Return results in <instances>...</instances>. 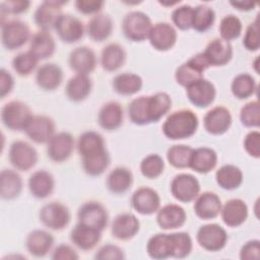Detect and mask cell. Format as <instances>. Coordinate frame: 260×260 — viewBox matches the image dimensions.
<instances>
[{"mask_svg": "<svg viewBox=\"0 0 260 260\" xmlns=\"http://www.w3.org/2000/svg\"><path fill=\"white\" fill-rule=\"evenodd\" d=\"M198 123V117L193 111L178 110L170 114L165 120L162 132L166 137L172 140L189 138L195 134Z\"/></svg>", "mask_w": 260, "mask_h": 260, "instance_id": "6da1fadb", "label": "cell"}, {"mask_svg": "<svg viewBox=\"0 0 260 260\" xmlns=\"http://www.w3.org/2000/svg\"><path fill=\"white\" fill-rule=\"evenodd\" d=\"M152 27L147 14L141 11H131L125 15L122 21V29L125 37L132 42H141L148 38Z\"/></svg>", "mask_w": 260, "mask_h": 260, "instance_id": "7a4b0ae2", "label": "cell"}, {"mask_svg": "<svg viewBox=\"0 0 260 260\" xmlns=\"http://www.w3.org/2000/svg\"><path fill=\"white\" fill-rule=\"evenodd\" d=\"M210 67L202 53H199L179 66L175 72L178 84L187 87L195 81L203 78V72Z\"/></svg>", "mask_w": 260, "mask_h": 260, "instance_id": "3957f363", "label": "cell"}, {"mask_svg": "<svg viewBox=\"0 0 260 260\" xmlns=\"http://www.w3.org/2000/svg\"><path fill=\"white\" fill-rule=\"evenodd\" d=\"M32 116L27 105L20 101H11L1 110V120L4 126L10 130H23Z\"/></svg>", "mask_w": 260, "mask_h": 260, "instance_id": "277c9868", "label": "cell"}, {"mask_svg": "<svg viewBox=\"0 0 260 260\" xmlns=\"http://www.w3.org/2000/svg\"><path fill=\"white\" fill-rule=\"evenodd\" d=\"M197 242L203 249L216 252L221 250L228 241V235L223 228L216 223H208L201 225L196 235Z\"/></svg>", "mask_w": 260, "mask_h": 260, "instance_id": "5b68a950", "label": "cell"}, {"mask_svg": "<svg viewBox=\"0 0 260 260\" xmlns=\"http://www.w3.org/2000/svg\"><path fill=\"white\" fill-rule=\"evenodd\" d=\"M29 39L27 24L20 20H10L1 25V40L3 46L8 50L22 47Z\"/></svg>", "mask_w": 260, "mask_h": 260, "instance_id": "8992f818", "label": "cell"}, {"mask_svg": "<svg viewBox=\"0 0 260 260\" xmlns=\"http://www.w3.org/2000/svg\"><path fill=\"white\" fill-rule=\"evenodd\" d=\"M23 131L34 142L48 143L55 135V123L48 116L32 115Z\"/></svg>", "mask_w": 260, "mask_h": 260, "instance_id": "52a82bcc", "label": "cell"}, {"mask_svg": "<svg viewBox=\"0 0 260 260\" xmlns=\"http://www.w3.org/2000/svg\"><path fill=\"white\" fill-rule=\"evenodd\" d=\"M42 223L55 231L64 229L70 221L69 209L60 202H51L44 205L40 210Z\"/></svg>", "mask_w": 260, "mask_h": 260, "instance_id": "ba28073f", "label": "cell"}, {"mask_svg": "<svg viewBox=\"0 0 260 260\" xmlns=\"http://www.w3.org/2000/svg\"><path fill=\"white\" fill-rule=\"evenodd\" d=\"M9 161L19 171H28L38 161L37 150L29 143L16 140L9 148Z\"/></svg>", "mask_w": 260, "mask_h": 260, "instance_id": "9c48e42d", "label": "cell"}, {"mask_svg": "<svg viewBox=\"0 0 260 260\" xmlns=\"http://www.w3.org/2000/svg\"><path fill=\"white\" fill-rule=\"evenodd\" d=\"M200 191L198 180L190 174H179L174 177L171 183L172 195L181 202H190L194 200Z\"/></svg>", "mask_w": 260, "mask_h": 260, "instance_id": "30bf717a", "label": "cell"}, {"mask_svg": "<svg viewBox=\"0 0 260 260\" xmlns=\"http://www.w3.org/2000/svg\"><path fill=\"white\" fill-rule=\"evenodd\" d=\"M78 223L104 231L108 223V212L106 208L96 201H89L82 204L77 212Z\"/></svg>", "mask_w": 260, "mask_h": 260, "instance_id": "8fae6325", "label": "cell"}, {"mask_svg": "<svg viewBox=\"0 0 260 260\" xmlns=\"http://www.w3.org/2000/svg\"><path fill=\"white\" fill-rule=\"evenodd\" d=\"M66 1H55L47 0L42 2L36 12L35 21L42 30H49L55 27L58 19L62 15V6L66 4Z\"/></svg>", "mask_w": 260, "mask_h": 260, "instance_id": "7c38bea8", "label": "cell"}, {"mask_svg": "<svg viewBox=\"0 0 260 260\" xmlns=\"http://www.w3.org/2000/svg\"><path fill=\"white\" fill-rule=\"evenodd\" d=\"M186 94L195 107L206 108L213 103L216 90L210 81L201 78L186 87Z\"/></svg>", "mask_w": 260, "mask_h": 260, "instance_id": "4fadbf2b", "label": "cell"}, {"mask_svg": "<svg viewBox=\"0 0 260 260\" xmlns=\"http://www.w3.org/2000/svg\"><path fill=\"white\" fill-rule=\"evenodd\" d=\"M73 149V136L68 132H59L55 134L48 142L47 153L53 161L61 162L70 157Z\"/></svg>", "mask_w": 260, "mask_h": 260, "instance_id": "5bb4252c", "label": "cell"}, {"mask_svg": "<svg viewBox=\"0 0 260 260\" xmlns=\"http://www.w3.org/2000/svg\"><path fill=\"white\" fill-rule=\"evenodd\" d=\"M204 129L212 135L225 133L232 125V114L222 106H217L206 113L203 119Z\"/></svg>", "mask_w": 260, "mask_h": 260, "instance_id": "9a60e30c", "label": "cell"}, {"mask_svg": "<svg viewBox=\"0 0 260 260\" xmlns=\"http://www.w3.org/2000/svg\"><path fill=\"white\" fill-rule=\"evenodd\" d=\"M131 204L138 213L149 215L158 210L160 198L155 190L149 187H140L133 193Z\"/></svg>", "mask_w": 260, "mask_h": 260, "instance_id": "2e32d148", "label": "cell"}, {"mask_svg": "<svg viewBox=\"0 0 260 260\" xmlns=\"http://www.w3.org/2000/svg\"><path fill=\"white\" fill-rule=\"evenodd\" d=\"M54 28L59 38L68 44L78 42L84 35L82 21L70 14H62Z\"/></svg>", "mask_w": 260, "mask_h": 260, "instance_id": "e0dca14e", "label": "cell"}, {"mask_svg": "<svg viewBox=\"0 0 260 260\" xmlns=\"http://www.w3.org/2000/svg\"><path fill=\"white\" fill-rule=\"evenodd\" d=\"M150 45L157 51H168L177 42L176 29L167 22H158L152 25L148 35Z\"/></svg>", "mask_w": 260, "mask_h": 260, "instance_id": "ac0fdd59", "label": "cell"}, {"mask_svg": "<svg viewBox=\"0 0 260 260\" xmlns=\"http://www.w3.org/2000/svg\"><path fill=\"white\" fill-rule=\"evenodd\" d=\"M202 54L209 66H222L231 61L233 57V48L230 42L216 38L208 43Z\"/></svg>", "mask_w": 260, "mask_h": 260, "instance_id": "d6986e66", "label": "cell"}, {"mask_svg": "<svg viewBox=\"0 0 260 260\" xmlns=\"http://www.w3.org/2000/svg\"><path fill=\"white\" fill-rule=\"evenodd\" d=\"M95 65V54L88 47H78L74 49L69 55V66L77 74L88 75V73L94 70Z\"/></svg>", "mask_w": 260, "mask_h": 260, "instance_id": "ffe728a7", "label": "cell"}, {"mask_svg": "<svg viewBox=\"0 0 260 260\" xmlns=\"http://www.w3.org/2000/svg\"><path fill=\"white\" fill-rule=\"evenodd\" d=\"M194 212L201 219H212L216 217L221 210L220 198L213 192H203L195 198Z\"/></svg>", "mask_w": 260, "mask_h": 260, "instance_id": "44dd1931", "label": "cell"}, {"mask_svg": "<svg viewBox=\"0 0 260 260\" xmlns=\"http://www.w3.org/2000/svg\"><path fill=\"white\" fill-rule=\"evenodd\" d=\"M220 213L223 222L228 226L236 228L246 221L248 217V206L243 200L234 198L221 206Z\"/></svg>", "mask_w": 260, "mask_h": 260, "instance_id": "7402d4cb", "label": "cell"}, {"mask_svg": "<svg viewBox=\"0 0 260 260\" xmlns=\"http://www.w3.org/2000/svg\"><path fill=\"white\" fill-rule=\"evenodd\" d=\"M140 222L131 213H122L115 217L112 223L113 236L121 241L132 239L139 231Z\"/></svg>", "mask_w": 260, "mask_h": 260, "instance_id": "603a6c76", "label": "cell"}, {"mask_svg": "<svg viewBox=\"0 0 260 260\" xmlns=\"http://www.w3.org/2000/svg\"><path fill=\"white\" fill-rule=\"evenodd\" d=\"M186 217L183 207L177 204H168L157 210L156 221L162 230H174L182 226Z\"/></svg>", "mask_w": 260, "mask_h": 260, "instance_id": "cb8c5ba5", "label": "cell"}, {"mask_svg": "<svg viewBox=\"0 0 260 260\" xmlns=\"http://www.w3.org/2000/svg\"><path fill=\"white\" fill-rule=\"evenodd\" d=\"M71 242L81 250H91L101 240V231L78 223L70 233Z\"/></svg>", "mask_w": 260, "mask_h": 260, "instance_id": "d4e9b609", "label": "cell"}, {"mask_svg": "<svg viewBox=\"0 0 260 260\" xmlns=\"http://www.w3.org/2000/svg\"><path fill=\"white\" fill-rule=\"evenodd\" d=\"M63 80V71L53 63L42 65L36 74V81L38 85L44 90H54L60 86Z\"/></svg>", "mask_w": 260, "mask_h": 260, "instance_id": "484cf974", "label": "cell"}, {"mask_svg": "<svg viewBox=\"0 0 260 260\" xmlns=\"http://www.w3.org/2000/svg\"><path fill=\"white\" fill-rule=\"evenodd\" d=\"M123 109L117 102H109L105 104L98 116V122L100 126L105 130H116L123 123Z\"/></svg>", "mask_w": 260, "mask_h": 260, "instance_id": "4316f807", "label": "cell"}, {"mask_svg": "<svg viewBox=\"0 0 260 260\" xmlns=\"http://www.w3.org/2000/svg\"><path fill=\"white\" fill-rule=\"evenodd\" d=\"M217 164L216 152L209 147H198L193 149L189 168L199 174H207L215 168Z\"/></svg>", "mask_w": 260, "mask_h": 260, "instance_id": "83f0119b", "label": "cell"}, {"mask_svg": "<svg viewBox=\"0 0 260 260\" xmlns=\"http://www.w3.org/2000/svg\"><path fill=\"white\" fill-rule=\"evenodd\" d=\"M54 185L53 176L45 170H39L32 173L28 179L30 193L36 198L40 199L50 196L54 190Z\"/></svg>", "mask_w": 260, "mask_h": 260, "instance_id": "f1b7e54d", "label": "cell"}, {"mask_svg": "<svg viewBox=\"0 0 260 260\" xmlns=\"http://www.w3.org/2000/svg\"><path fill=\"white\" fill-rule=\"evenodd\" d=\"M54 244L52 235L46 231L35 230L26 238L25 246L29 254L36 257H43L51 250Z\"/></svg>", "mask_w": 260, "mask_h": 260, "instance_id": "f546056e", "label": "cell"}, {"mask_svg": "<svg viewBox=\"0 0 260 260\" xmlns=\"http://www.w3.org/2000/svg\"><path fill=\"white\" fill-rule=\"evenodd\" d=\"M55 41L52 35L47 30L37 31L30 40L29 51L39 59H47L55 52Z\"/></svg>", "mask_w": 260, "mask_h": 260, "instance_id": "4dcf8cb0", "label": "cell"}, {"mask_svg": "<svg viewBox=\"0 0 260 260\" xmlns=\"http://www.w3.org/2000/svg\"><path fill=\"white\" fill-rule=\"evenodd\" d=\"M172 100L167 92L160 91L148 95L146 100V109L149 123L160 120L171 109Z\"/></svg>", "mask_w": 260, "mask_h": 260, "instance_id": "1f68e13d", "label": "cell"}, {"mask_svg": "<svg viewBox=\"0 0 260 260\" xmlns=\"http://www.w3.org/2000/svg\"><path fill=\"white\" fill-rule=\"evenodd\" d=\"M146 251L152 259H166L173 256V241L171 234H156L149 238Z\"/></svg>", "mask_w": 260, "mask_h": 260, "instance_id": "d6a6232c", "label": "cell"}, {"mask_svg": "<svg viewBox=\"0 0 260 260\" xmlns=\"http://www.w3.org/2000/svg\"><path fill=\"white\" fill-rule=\"evenodd\" d=\"M92 83L88 75L76 74L68 80L65 88V93L70 101L81 102L89 95Z\"/></svg>", "mask_w": 260, "mask_h": 260, "instance_id": "836d02e7", "label": "cell"}, {"mask_svg": "<svg viewBox=\"0 0 260 260\" xmlns=\"http://www.w3.org/2000/svg\"><path fill=\"white\" fill-rule=\"evenodd\" d=\"M113 31V20L107 14H95L87 24V34L94 42L107 40Z\"/></svg>", "mask_w": 260, "mask_h": 260, "instance_id": "e575fe53", "label": "cell"}, {"mask_svg": "<svg viewBox=\"0 0 260 260\" xmlns=\"http://www.w3.org/2000/svg\"><path fill=\"white\" fill-rule=\"evenodd\" d=\"M133 183L132 173L124 167L115 168L107 177V187L114 194H123Z\"/></svg>", "mask_w": 260, "mask_h": 260, "instance_id": "d590c367", "label": "cell"}, {"mask_svg": "<svg viewBox=\"0 0 260 260\" xmlns=\"http://www.w3.org/2000/svg\"><path fill=\"white\" fill-rule=\"evenodd\" d=\"M126 59V53L119 44L107 45L101 55V64L106 71H116L123 66Z\"/></svg>", "mask_w": 260, "mask_h": 260, "instance_id": "8d00e7d4", "label": "cell"}, {"mask_svg": "<svg viewBox=\"0 0 260 260\" xmlns=\"http://www.w3.org/2000/svg\"><path fill=\"white\" fill-rule=\"evenodd\" d=\"M0 178V195L2 199L11 200L16 198L22 189L21 177L12 170H3Z\"/></svg>", "mask_w": 260, "mask_h": 260, "instance_id": "74e56055", "label": "cell"}, {"mask_svg": "<svg viewBox=\"0 0 260 260\" xmlns=\"http://www.w3.org/2000/svg\"><path fill=\"white\" fill-rule=\"evenodd\" d=\"M216 183L224 190H234L240 187L243 182V173L240 168L234 165H224L215 173Z\"/></svg>", "mask_w": 260, "mask_h": 260, "instance_id": "f35d334b", "label": "cell"}, {"mask_svg": "<svg viewBox=\"0 0 260 260\" xmlns=\"http://www.w3.org/2000/svg\"><path fill=\"white\" fill-rule=\"evenodd\" d=\"M142 87V79L134 73H121L113 79L114 90L122 95H132Z\"/></svg>", "mask_w": 260, "mask_h": 260, "instance_id": "ab89813d", "label": "cell"}, {"mask_svg": "<svg viewBox=\"0 0 260 260\" xmlns=\"http://www.w3.org/2000/svg\"><path fill=\"white\" fill-rule=\"evenodd\" d=\"M81 158L83 170L87 175L92 177L102 175L110 165V155L106 148L94 153L82 156Z\"/></svg>", "mask_w": 260, "mask_h": 260, "instance_id": "60d3db41", "label": "cell"}, {"mask_svg": "<svg viewBox=\"0 0 260 260\" xmlns=\"http://www.w3.org/2000/svg\"><path fill=\"white\" fill-rule=\"evenodd\" d=\"M105 148L106 146L103 136L95 131H85L78 138L77 149L81 157Z\"/></svg>", "mask_w": 260, "mask_h": 260, "instance_id": "b9f144b4", "label": "cell"}, {"mask_svg": "<svg viewBox=\"0 0 260 260\" xmlns=\"http://www.w3.org/2000/svg\"><path fill=\"white\" fill-rule=\"evenodd\" d=\"M256 88L257 84L254 77L248 73H241L237 75L231 84L233 94L239 100L250 98L254 94Z\"/></svg>", "mask_w": 260, "mask_h": 260, "instance_id": "7bdbcfd3", "label": "cell"}, {"mask_svg": "<svg viewBox=\"0 0 260 260\" xmlns=\"http://www.w3.org/2000/svg\"><path fill=\"white\" fill-rule=\"evenodd\" d=\"M215 13L213 9L207 5H198L193 8L192 28L196 31L204 32L208 30L214 23Z\"/></svg>", "mask_w": 260, "mask_h": 260, "instance_id": "ee69618b", "label": "cell"}, {"mask_svg": "<svg viewBox=\"0 0 260 260\" xmlns=\"http://www.w3.org/2000/svg\"><path fill=\"white\" fill-rule=\"evenodd\" d=\"M192 152V147L184 144H176L168 149L167 159L169 164L174 168L185 169L189 167Z\"/></svg>", "mask_w": 260, "mask_h": 260, "instance_id": "f6af8a7d", "label": "cell"}, {"mask_svg": "<svg viewBox=\"0 0 260 260\" xmlns=\"http://www.w3.org/2000/svg\"><path fill=\"white\" fill-rule=\"evenodd\" d=\"M242 22L239 17L230 14L225 15L219 23V32H220V39L230 42L233 40H236L240 37L242 32Z\"/></svg>", "mask_w": 260, "mask_h": 260, "instance_id": "bcb514c9", "label": "cell"}, {"mask_svg": "<svg viewBox=\"0 0 260 260\" xmlns=\"http://www.w3.org/2000/svg\"><path fill=\"white\" fill-rule=\"evenodd\" d=\"M165 169V162L160 155L151 153L146 155L140 162L141 174L148 179H155L159 177Z\"/></svg>", "mask_w": 260, "mask_h": 260, "instance_id": "7dc6e473", "label": "cell"}, {"mask_svg": "<svg viewBox=\"0 0 260 260\" xmlns=\"http://www.w3.org/2000/svg\"><path fill=\"white\" fill-rule=\"evenodd\" d=\"M147 96L141 95L131 101L128 106V114L130 120L136 125L149 124L147 109H146Z\"/></svg>", "mask_w": 260, "mask_h": 260, "instance_id": "c3c4849f", "label": "cell"}, {"mask_svg": "<svg viewBox=\"0 0 260 260\" xmlns=\"http://www.w3.org/2000/svg\"><path fill=\"white\" fill-rule=\"evenodd\" d=\"M39 59L30 52H22L14 57L12 61L13 69L20 76L29 75L37 67Z\"/></svg>", "mask_w": 260, "mask_h": 260, "instance_id": "681fc988", "label": "cell"}, {"mask_svg": "<svg viewBox=\"0 0 260 260\" xmlns=\"http://www.w3.org/2000/svg\"><path fill=\"white\" fill-rule=\"evenodd\" d=\"M173 241V256L174 258H185L192 251V239L189 234L180 232L171 234Z\"/></svg>", "mask_w": 260, "mask_h": 260, "instance_id": "f907efd6", "label": "cell"}, {"mask_svg": "<svg viewBox=\"0 0 260 260\" xmlns=\"http://www.w3.org/2000/svg\"><path fill=\"white\" fill-rule=\"evenodd\" d=\"M241 123L250 128H257L260 125V106L258 101L246 104L240 112Z\"/></svg>", "mask_w": 260, "mask_h": 260, "instance_id": "816d5d0a", "label": "cell"}, {"mask_svg": "<svg viewBox=\"0 0 260 260\" xmlns=\"http://www.w3.org/2000/svg\"><path fill=\"white\" fill-rule=\"evenodd\" d=\"M173 23L181 30H187L192 27L193 7L190 5H182L177 7L172 13Z\"/></svg>", "mask_w": 260, "mask_h": 260, "instance_id": "f5cc1de1", "label": "cell"}, {"mask_svg": "<svg viewBox=\"0 0 260 260\" xmlns=\"http://www.w3.org/2000/svg\"><path fill=\"white\" fill-rule=\"evenodd\" d=\"M243 45L248 51H251V52L258 51L260 47V41H259V25H258L257 19L248 25L243 39Z\"/></svg>", "mask_w": 260, "mask_h": 260, "instance_id": "db71d44e", "label": "cell"}, {"mask_svg": "<svg viewBox=\"0 0 260 260\" xmlns=\"http://www.w3.org/2000/svg\"><path fill=\"white\" fill-rule=\"evenodd\" d=\"M94 258L99 260H106V259L121 260L125 258V255L123 250L120 247L116 245L108 244L99 249V251L95 253Z\"/></svg>", "mask_w": 260, "mask_h": 260, "instance_id": "11a10c76", "label": "cell"}, {"mask_svg": "<svg viewBox=\"0 0 260 260\" xmlns=\"http://www.w3.org/2000/svg\"><path fill=\"white\" fill-rule=\"evenodd\" d=\"M244 147L249 155L259 158L260 156V133L259 131L249 132L244 139Z\"/></svg>", "mask_w": 260, "mask_h": 260, "instance_id": "9f6ffc18", "label": "cell"}, {"mask_svg": "<svg viewBox=\"0 0 260 260\" xmlns=\"http://www.w3.org/2000/svg\"><path fill=\"white\" fill-rule=\"evenodd\" d=\"M260 257V242L258 240H251L247 242L240 251V258L242 260H258Z\"/></svg>", "mask_w": 260, "mask_h": 260, "instance_id": "6f0895ef", "label": "cell"}, {"mask_svg": "<svg viewBox=\"0 0 260 260\" xmlns=\"http://www.w3.org/2000/svg\"><path fill=\"white\" fill-rule=\"evenodd\" d=\"M30 5L29 1L26 0H14V1H4L1 3V13H11L19 14L28 9Z\"/></svg>", "mask_w": 260, "mask_h": 260, "instance_id": "680465c9", "label": "cell"}, {"mask_svg": "<svg viewBox=\"0 0 260 260\" xmlns=\"http://www.w3.org/2000/svg\"><path fill=\"white\" fill-rule=\"evenodd\" d=\"M75 6L82 14H92L98 13L103 8L104 2L98 0H77Z\"/></svg>", "mask_w": 260, "mask_h": 260, "instance_id": "91938a15", "label": "cell"}, {"mask_svg": "<svg viewBox=\"0 0 260 260\" xmlns=\"http://www.w3.org/2000/svg\"><path fill=\"white\" fill-rule=\"evenodd\" d=\"M79 256L76 253V251L65 244H61L57 246L53 252L52 259L54 260H76Z\"/></svg>", "mask_w": 260, "mask_h": 260, "instance_id": "94428289", "label": "cell"}, {"mask_svg": "<svg viewBox=\"0 0 260 260\" xmlns=\"http://www.w3.org/2000/svg\"><path fill=\"white\" fill-rule=\"evenodd\" d=\"M14 81L10 72L5 69H1L0 71V95L1 98H5L9 94L13 88Z\"/></svg>", "mask_w": 260, "mask_h": 260, "instance_id": "6125c7cd", "label": "cell"}, {"mask_svg": "<svg viewBox=\"0 0 260 260\" xmlns=\"http://www.w3.org/2000/svg\"><path fill=\"white\" fill-rule=\"evenodd\" d=\"M231 5H233L238 10L249 11L254 9V7L256 6V3L252 1H231Z\"/></svg>", "mask_w": 260, "mask_h": 260, "instance_id": "be15d7a7", "label": "cell"}]
</instances>
